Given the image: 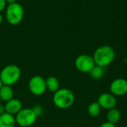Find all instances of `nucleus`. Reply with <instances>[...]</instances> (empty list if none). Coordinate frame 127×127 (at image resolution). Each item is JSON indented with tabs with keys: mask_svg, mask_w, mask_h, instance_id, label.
<instances>
[{
	"mask_svg": "<svg viewBox=\"0 0 127 127\" xmlns=\"http://www.w3.org/2000/svg\"><path fill=\"white\" fill-rule=\"evenodd\" d=\"M32 109L33 110V112H35V114L36 115L37 117L41 116V115L43 114V109H42V107L41 106H39V105H35V106L32 108Z\"/></svg>",
	"mask_w": 127,
	"mask_h": 127,
	"instance_id": "f3484780",
	"label": "nucleus"
},
{
	"mask_svg": "<svg viewBox=\"0 0 127 127\" xmlns=\"http://www.w3.org/2000/svg\"><path fill=\"white\" fill-rule=\"evenodd\" d=\"M100 127H115V124H111L109 122H106V123H103V124H101Z\"/></svg>",
	"mask_w": 127,
	"mask_h": 127,
	"instance_id": "6ab92c4d",
	"label": "nucleus"
},
{
	"mask_svg": "<svg viewBox=\"0 0 127 127\" xmlns=\"http://www.w3.org/2000/svg\"><path fill=\"white\" fill-rule=\"evenodd\" d=\"M13 89L12 86L3 85L0 89V100L3 102H7L13 98Z\"/></svg>",
	"mask_w": 127,
	"mask_h": 127,
	"instance_id": "f8f14e48",
	"label": "nucleus"
},
{
	"mask_svg": "<svg viewBox=\"0 0 127 127\" xmlns=\"http://www.w3.org/2000/svg\"><path fill=\"white\" fill-rule=\"evenodd\" d=\"M115 52L109 45H103L97 48L93 55L95 65L105 68L109 65L115 60Z\"/></svg>",
	"mask_w": 127,
	"mask_h": 127,
	"instance_id": "f257e3e1",
	"label": "nucleus"
},
{
	"mask_svg": "<svg viewBox=\"0 0 127 127\" xmlns=\"http://www.w3.org/2000/svg\"><path fill=\"white\" fill-rule=\"evenodd\" d=\"M74 102V95L68 89H60L53 95V103L59 109H65L71 107Z\"/></svg>",
	"mask_w": 127,
	"mask_h": 127,
	"instance_id": "f03ea898",
	"label": "nucleus"
},
{
	"mask_svg": "<svg viewBox=\"0 0 127 127\" xmlns=\"http://www.w3.org/2000/svg\"><path fill=\"white\" fill-rule=\"evenodd\" d=\"M89 74H90V77L93 80H100L104 76V69L103 67L95 65L94 68L89 72Z\"/></svg>",
	"mask_w": 127,
	"mask_h": 127,
	"instance_id": "2eb2a0df",
	"label": "nucleus"
},
{
	"mask_svg": "<svg viewBox=\"0 0 127 127\" xmlns=\"http://www.w3.org/2000/svg\"><path fill=\"white\" fill-rule=\"evenodd\" d=\"M21 77V70L19 67L14 64L4 66L0 72V79L5 86H12L16 84Z\"/></svg>",
	"mask_w": 127,
	"mask_h": 127,
	"instance_id": "7ed1b4c3",
	"label": "nucleus"
},
{
	"mask_svg": "<svg viewBox=\"0 0 127 127\" xmlns=\"http://www.w3.org/2000/svg\"><path fill=\"white\" fill-rule=\"evenodd\" d=\"M2 21H3V16H2V14L0 13V25L2 23Z\"/></svg>",
	"mask_w": 127,
	"mask_h": 127,
	"instance_id": "4be33fe9",
	"label": "nucleus"
},
{
	"mask_svg": "<svg viewBox=\"0 0 127 127\" xmlns=\"http://www.w3.org/2000/svg\"><path fill=\"white\" fill-rule=\"evenodd\" d=\"M2 86H3V83H2V82H1V79H0V89H1V88L2 87Z\"/></svg>",
	"mask_w": 127,
	"mask_h": 127,
	"instance_id": "5701e85b",
	"label": "nucleus"
},
{
	"mask_svg": "<svg viewBox=\"0 0 127 127\" xmlns=\"http://www.w3.org/2000/svg\"><path fill=\"white\" fill-rule=\"evenodd\" d=\"M4 109H5V112L15 116L23 108H22V103L19 99L13 98L5 103Z\"/></svg>",
	"mask_w": 127,
	"mask_h": 127,
	"instance_id": "9d476101",
	"label": "nucleus"
},
{
	"mask_svg": "<svg viewBox=\"0 0 127 127\" xmlns=\"http://www.w3.org/2000/svg\"><path fill=\"white\" fill-rule=\"evenodd\" d=\"M28 88L30 92L33 95L40 96L44 95L47 91L45 79L39 75H35L32 77L29 80Z\"/></svg>",
	"mask_w": 127,
	"mask_h": 127,
	"instance_id": "423d86ee",
	"label": "nucleus"
},
{
	"mask_svg": "<svg viewBox=\"0 0 127 127\" xmlns=\"http://www.w3.org/2000/svg\"><path fill=\"white\" fill-rule=\"evenodd\" d=\"M5 16L7 22L11 25H19L24 18V8L18 2L9 4L6 7Z\"/></svg>",
	"mask_w": 127,
	"mask_h": 127,
	"instance_id": "20e7f679",
	"label": "nucleus"
},
{
	"mask_svg": "<svg viewBox=\"0 0 127 127\" xmlns=\"http://www.w3.org/2000/svg\"><path fill=\"white\" fill-rule=\"evenodd\" d=\"M110 92L115 96H123L127 93V80L124 78L114 80L110 85Z\"/></svg>",
	"mask_w": 127,
	"mask_h": 127,
	"instance_id": "6e6552de",
	"label": "nucleus"
},
{
	"mask_svg": "<svg viewBox=\"0 0 127 127\" xmlns=\"http://www.w3.org/2000/svg\"><path fill=\"white\" fill-rule=\"evenodd\" d=\"M5 112V109H4V105H2L0 103V115L4 114Z\"/></svg>",
	"mask_w": 127,
	"mask_h": 127,
	"instance_id": "aec40b11",
	"label": "nucleus"
},
{
	"mask_svg": "<svg viewBox=\"0 0 127 127\" xmlns=\"http://www.w3.org/2000/svg\"><path fill=\"white\" fill-rule=\"evenodd\" d=\"M120 119H121V112L119 110H118L115 108L109 110V112L107 113V121L108 122L113 124H116L117 123H118Z\"/></svg>",
	"mask_w": 127,
	"mask_h": 127,
	"instance_id": "4468645a",
	"label": "nucleus"
},
{
	"mask_svg": "<svg viewBox=\"0 0 127 127\" xmlns=\"http://www.w3.org/2000/svg\"><path fill=\"white\" fill-rule=\"evenodd\" d=\"M101 108L105 109H112L116 106L117 100L115 95L110 93H103L100 95L97 101Z\"/></svg>",
	"mask_w": 127,
	"mask_h": 127,
	"instance_id": "1a4fd4ad",
	"label": "nucleus"
},
{
	"mask_svg": "<svg viewBox=\"0 0 127 127\" xmlns=\"http://www.w3.org/2000/svg\"><path fill=\"white\" fill-rule=\"evenodd\" d=\"M101 112V107L97 102L92 103L88 107V113L91 117H97Z\"/></svg>",
	"mask_w": 127,
	"mask_h": 127,
	"instance_id": "dca6fc26",
	"label": "nucleus"
},
{
	"mask_svg": "<svg viewBox=\"0 0 127 127\" xmlns=\"http://www.w3.org/2000/svg\"><path fill=\"white\" fill-rule=\"evenodd\" d=\"M37 116L32 109L24 108L15 115L16 123L21 127H29L35 124Z\"/></svg>",
	"mask_w": 127,
	"mask_h": 127,
	"instance_id": "39448f33",
	"label": "nucleus"
},
{
	"mask_svg": "<svg viewBox=\"0 0 127 127\" xmlns=\"http://www.w3.org/2000/svg\"><path fill=\"white\" fill-rule=\"evenodd\" d=\"M7 3L8 4H12V3H15L16 2V0H5Z\"/></svg>",
	"mask_w": 127,
	"mask_h": 127,
	"instance_id": "412c9836",
	"label": "nucleus"
},
{
	"mask_svg": "<svg viewBox=\"0 0 127 127\" xmlns=\"http://www.w3.org/2000/svg\"><path fill=\"white\" fill-rule=\"evenodd\" d=\"M74 65L80 72L89 73L95 65V63L93 57L88 54H81L76 58Z\"/></svg>",
	"mask_w": 127,
	"mask_h": 127,
	"instance_id": "0eeeda50",
	"label": "nucleus"
},
{
	"mask_svg": "<svg viewBox=\"0 0 127 127\" xmlns=\"http://www.w3.org/2000/svg\"><path fill=\"white\" fill-rule=\"evenodd\" d=\"M16 124L15 116L7 112L0 115V127H15Z\"/></svg>",
	"mask_w": 127,
	"mask_h": 127,
	"instance_id": "9b49d317",
	"label": "nucleus"
},
{
	"mask_svg": "<svg viewBox=\"0 0 127 127\" xmlns=\"http://www.w3.org/2000/svg\"><path fill=\"white\" fill-rule=\"evenodd\" d=\"M6 4L7 2L5 0H0V13L6 8Z\"/></svg>",
	"mask_w": 127,
	"mask_h": 127,
	"instance_id": "a211bd4d",
	"label": "nucleus"
},
{
	"mask_svg": "<svg viewBox=\"0 0 127 127\" xmlns=\"http://www.w3.org/2000/svg\"><path fill=\"white\" fill-rule=\"evenodd\" d=\"M45 83L47 90L52 93H55L60 89V81L54 76L48 77L47 79H45Z\"/></svg>",
	"mask_w": 127,
	"mask_h": 127,
	"instance_id": "ddd939ff",
	"label": "nucleus"
}]
</instances>
